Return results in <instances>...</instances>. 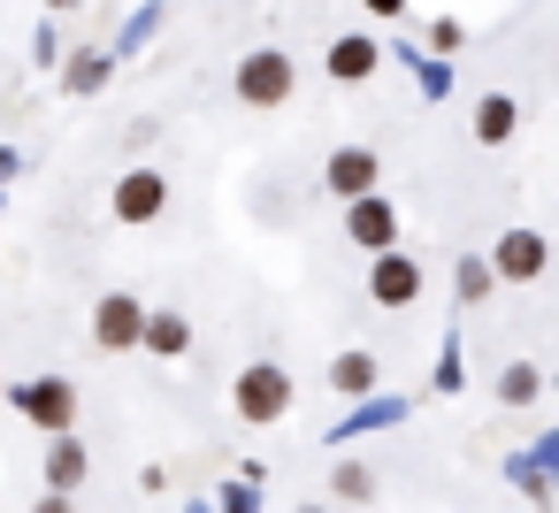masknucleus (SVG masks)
<instances>
[{"label": "nucleus", "mask_w": 559, "mask_h": 513, "mask_svg": "<svg viewBox=\"0 0 559 513\" xmlns=\"http://www.w3.org/2000/svg\"><path fill=\"white\" fill-rule=\"evenodd\" d=\"M0 398H16V414H24L32 429H47V437H70V429H78V383H70V375H32V383L0 391Z\"/></svg>", "instance_id": "1"}, {"label": "nucleus", "mask_w": 559, "mask_h": 513, "mask_svg": "<svg viewBox=\"0 0 559 513\" xmlns=\"http://www.w3.org/2000/svg\"><path fill=\"white\" fill-rule=\"evenodd\" d=\"M230 406H238V421H284L292 414V375L276 360H246L238 383H230Z\"/></svg>", "instance_id": "2"}, {"label": "nucleus", "mask_w": 559, "mask_h": 513, "mask_svg": "<svg viewBox=\"0 0 559 513\" xmlns=\"http://www.w3.org/2000/svg\"><path fill=\"white\" fill-rule=\"evenodd\" d=\"M292 85H299V70H292L284 47H253V55L238 62V100H246V108H284Z\"/></svg>", "instance_id": "3"}, {"label": "nucleus", "mask_w": 559, "mask_h": 513, "mask_svg": "<svg viewBox=\"0 0 559 513\" xmlns=\"http://www.w3.org/2000/svg\"><path fill=\"white\" fill-rule=\"evenodd\" d=\"M483 261H490L498 284H536V276L551 269V246H544V230H506Z\"/></svg>", "instance_id": "4"}, {"label": "nucleus", "mask_w": 559, "mask_h": 513, "mask_svg": "<svg viewBox=\"0 0 559 513\" xmlns=\"http://www.w3.org/2000/svg\"><path fill=\"white\" fill-rule=\"evenodd\" d=\"M345 238H353L360 253H391V246H399V207H391L383 192L345 200Z\"/></svg>", "instance_id": "5"}, {"label": "nucleus", "mask_w": 559, "mask_h": 513, "mask_svg": "<svg viewBox=\"0 0 559 513\" xmlns=\"http://www.w3.org/2000/svg\"><path fill=\"white\" fill-rule=\"evenodd\" d=\"M368 299L376 307H414L421 299V261L399 253V246L391 253H368Z\"/></svg>", "instance_id": "6"}, {"label": "nucleus", "mask_w": 559, "mask_h": 513, "mask_svg": "<svg viewBox=\"0 0 559 513\" xmlns=\"http://www.w3.org/2000/svg\"><path fill=\"white\" fill-rule=\"evenodd\" d=\"M139 337H146V307H139L131 291H108V299L93 307V345H100V353H139Z\"/></svg>", "instance_id": "7"}, {"label": "nucleus", "mask_w": 559, "mask_h": 513, "mask_svg": "<svg viewBox=\"0 0 559 513\" xmlns=\"http://www.w3.org/2000/svg\"><path fill=\"white\" fill-rule=\"evenodd\" d=\"M108 207H116V223H131V230H139V223H162L169 177H162V169H131V177H116V200H108Z\"/></svg>", "instance_id": "8"}, {"label": "nucleus", "mask_w": 559, "mask_h": 513, "mask_svg": "<svg viewBox=\"0 0 559 513\" xmlns=\"http://www.w3.org/2000/svg\"><path fill=\"white\" fill-rule=\"evenodd\" d=\"M376 177H383V162H376L368 146H345V154H330V162H322V192H337V200L376 192Z\"/></svg>", "instance_id": "9"}, {"label": "nucleus", "mask_w": 559, "mask_h": 513, "mask_svg": "<svg viewBox=\"0 0 559 513\" xmlns=\"http://www.w3.org/2000/svg\"><path fill=\"white\" fill-rule=\"evenodd\" d=\"M85 467H93V460H85V437H78V429H70V437H47V490H70V498H78Z\"/></svg>", "instance_id": "10"}, {"label": "nucleus", "mask_w": 559, "mask_h": 513, "mask_svg": "<svg viewBox=\"0 0 559 513\" xmlns=\"http://www.w3.org/2000/svg\"><path fill=\"white\" fill-rule=\"evenodd\" d=\"M376 383H383V360H376V353H337V360H330V391H337V398H368Z\"/></svg>", "instance_id": "11"}, {"label": "nucleus", "mask_w": 559, "mask_h": 513, "mask_svg": "<svg viewBox=\"0 0 559 513\" xmlns=\"http://www.w3.org/2000/svg\"><path fill=\"white\" fill-rule=\"evenodd\" d=\"M139 345H146L154 360H185V353H192V322L162 307V314H146V337H139Z\"/></svg>", "instance_id": "12"}, {"label": "nucleus", "mask_w": 559, "mask_h": 513, "mask_svg": "<svg viewBox=\"0 0 559 513\" xmlns=\"http://www.w3.org/2000/svg\"><path fill=\"white\" fill-rule=\"evenodd\" d=\"M513 131H521V108H513L506 93H483V100H475V139H483V146H506Z\"/></svg>", "instance_id": "13"}, {"label": "nucleus", "mask_w": 559, "mask_h": 513, "mask_svg": "<svg viewBox=\"0 0 559 513\" xmlns=\"http://www.w3.org/2000/svg\"><path fill=\"white\" fill-rule=\"evenodd\" d=\"M376 62H383L376 39H337V47H330V77H337V85H360Z\"/></svg>", "instance_id": "14"}, {"label": "nucleus", "mask_w": 559, "mask_h": 513, "mask_svg": "<svg viewBox=\"0 0 559 513\" xmlns=\"http://www.w3.org/2000/svg\"><path fill=\"white\" fill-rule=\"evenodd\" d=\"M498 398H506V406H536V398H544V368H536V360H506V368H498Z\"/></svg>", "instance_id": "15"}, {"label": "nucleus", "mask_w": 559, "mask_h": 513, "mask_svg": "<svg viewBox=\"0 0 559 513\" xmlns=\"http://www.w3.org/2000/svg\"><path fill=\"white\" fill-rule=\"evenodd\" d=\"M452 291H460L467 307H483V299L498 291V276H490V261H460V269H452Z\"/></svg>", "instance_id": "16"}, {"label": "nucleus", "mask_w": 559, "mask_h": 513, "mask_svg": "<svg viewBox=\"0 0 559 513\" xmlns=\"http://www.w3.org/2000/svg\"><path fill=\"white\" fill-rule=\"evenodd\" d=\"M368 490H376V475H368L360 460H345V467H337V498H368Z\"/></svg>", "instance_id": "17"}, {"label": "nucleus", "mask_w": 559, "mask_h": 513, "mask_svg": "<svg viewBox=\"0 0 559 513\" xmlns=\"http://www.w3.org/2000/svg\"><path fill=\"white\" fill-rule=\"evenodd\" d=\"M429 39H437V55H452V47H460V39H467V32H460V24H452V16H444V24H429Z\"/></svg>", "instance_id": "18"}, {"label": "nucleus", "mask_w": 559, "mask_h": 513, "mask_svg": "<svg viewBox=\"0 0 559 513\" xmlns=\"http://www.w3.org/2000/svg\"><path fill=\"white\" fill-rule=\"evenodd\" d=\"M223 513H253V482H230L223 490Z\"/></svg>", "instance_id": "19"}, {"label": "nucleus", "mask_w": 559, "mask_h": 513, "mask_svg": "<svg viewBox=\"0 0 559 513\" xmlns=\"http://www.w3.org/2000/svg\"><path fill=\"white\" fill-rule=\"evenodd\" d=\"M32 513H78V498H70V490H47V498H39Z\"/></svg>", "instance_id": "20"}, {"label": "nucleus", "mask_w": 559, "mask_h": 513, "mask_svg": "<svg viewBox=\"0 0 559 513\" xmlns=\"http://www.w3.org/2000/svg\"><path fill=\"white\" fill-rule=\"evenodd\" d=\"M368 9H376V16H399V9H406V0H368Z\"/></svg>", "instance_id": "21"}, {"label": "nucleus", "mask_w": 559, "mask_h": 513, "mask_svg": "<svg viewBox=\"0 0 559 513\" xmlns=\"http://www.w3.org/2000/svg\"><path fill=\"white\" fill-rule=\"evenodd\" d=\"M292 513H330V505H292Z\"/></svg>", "instance_id": "22"}, {"label": "nucleus", "mask_w": 559, "mask_h": 513, "mask_svg": "<svg viewBox=\"0 0 559 513\" xmlns=\"http://www.w3.org/2000/svg\"><path fill=\"white\" fill-rule=\"evenodd\" d=\"M55 9H78V0H55Z\"/></svg>", "instance_id": "23"}, {"label": "nucleus", "mask_w": 559, "mask_h": 513, "mask_svg": "<svg viewBox=\"0 0 559 513\" xmlns=\"http://www.w3.org/2000/svg\"><path fill=\"white\" fill-rule=\"evenodd\" d=\"M0 391H9V383H0Z\"/></svg>", "instance_id": "24"}]
</instances>
